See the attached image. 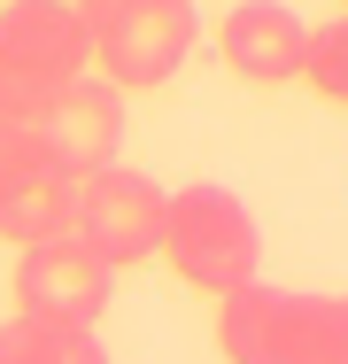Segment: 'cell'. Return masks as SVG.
<instances>
[{
  "mask_svg": "<svg viewBox=\"0 0 348 364\" xmlns=\"http://www.w3.org/2000/svg\"><path fill=\"white\" fill-rule=\"evenodd\" d=\"M0 364H109V349H101V333H85V326L8 318V326H0Z\"/></svg>",
  "mask_w": 348,
  "mask_h": 364,
  "instance_id": "obj_10",
  "label": "cell"
},
{
  "mask_svg": "<svg viewBox=\"0 0 348 364\" xmlns=\"http://www.w3.org/2000/svg\"><path fill=\"white\" fill-rule=\"evenodd\" d=\"M341 357H348V294H341Z\"/></svg>",
  "mask_w": 348,
  "mask_h": 364,
  "instance_id": "obj_14",
  "label": "cell"
},
{
  "mask_svg": "<svg viewBox=\"0 0 348 364\" xmlns=\"http://www.w3.org/2000/svg\"><path fill=\"white\" fill-rule=\"evenodd\" d=\"M302 77H310L325 101H341V109H348V16H333V23H317V31H310Z\"/></svg>",
  "mask_w": 348,
  "mask_h": 364,
  "instance_id": "obj_11",
  "label": "cell"
},
{
  "mask_svg": "<svg viewBox=\"0 0 348 364\" xmlns=\"http://www.w3.org/2000/svg\"><path fill=\"white\" fill-rule=\"evenodd\" d=\"M341 16H348V0H341Z\"/></svg>",
  "mask_w": 348,
  "mask_h": 364,
  "instance_id": "obj_15",
  "label": "cell"
},
{
  "mask_svg": "<svg viewBox=\"0 0 348 364\" xmlns=\"http://www.w3.org/2000/svg\"><path fill=\"white\" fill-rule=\"evenodd\" d=\"M85 70H93V39L77 16L23 8V0L0 8V117L8 124H39L47 101L70 93Z\"/></svg>",
  "mask_w": 348,
  "mask_h": 364,
  "instance_id": "obj_3",
  "label": "cell"
},
{
  "mask_svg": "<svg viewBox=\"0 0 348 364\" xmlns=\"http://www.w3.org/2000/svg\"><path fill=\"white\" fill-rule=\"evenodd\" d=\"M39 147H47V163L62 171V178H93V171H109L116 155H124V93L109 85V77H77L70 93L47 101V117L31 124Z\"/></svg>",
  "mask_w": 348,
  "mask_h": 364,
  "instance_id": "obj_6",
  "label": "cell"
},
{
  "mask_svg": "<svg viewBox=\"0 0 348 364\" xmlns=\"http://www.w3.org/2000/svg\"><path fill=\"white\" fill-rule=\"evenodd\" d=\"M256 364H348L341 357V294L271 287L263 333H256Z\"/></svg>",
  "mask_w": 348,
  "mask_h": 364,
  "instance_id": "obj_8",
  "label": "cell"
},
{
  "mask_svg": "<svg viewBox=\"0 0 348 364\" xmlns=\"http://www.w3.org/2000/svg\"><path fill=\"white\" fill-rule=\"evenodd\" d=\"M23 8H55V16H77V23H85V16H93L101 0H23Z\"/></svg>",
  "mask_w": 348,
  "mask_h": 364,
  "instance_id": "obj_13",
  "label": "cell"
},
{
  "mask_svg": "<svg viewBox=\"0 0 348 364\" xmlns=\"http://www.w3.org/2000/svg\"><path fill=\"white\" fill-rule=\"evenodd\" d=\"M39 171H55V163H47V147H39V132L0 117V202H8L16 186H31Z\"/></svg>",
  "mask_w": 348,
  "mask_h": 364,
  "instance_id": "obj_12",
  "label": "cell"
},
{
  "mask_svg": "<svg viewBox=\"0 0 348 364\" xmlns=\"http://www.w3.org/2000/svg\"><path fill=\"white\" fill-rule=\"evenodd\" d=\"M163 202H170V186H155L132 163H109L93 178H70V240L93 264L132 272V264H147L163 248Z\"/></svg>",
  "mask_w": 348,
  "mask_h": 364,
  "instance_id": "obj_4",
  "label": "cell"
},
{
  "mask_svg": "<svg viewBox=\"0 0 348 364\" xmlns=\"http://www.w3.org/2000/svg\"><path fill=\"white\" fill-rule=\"evenodd\" d=\"M109 294H116V272L93 264L70 232L16 256V318H47V326H85L93 333Z\"/></svg>",
  "mask_w": 348,
  "mask_h": 364,
  "instance_id": "obj_5",
  "label": "cell"
},
{
  "mask_svg": "<svg viewBox=\"0 0 348 364\" xmlns=\"http://www.w3.org/2000/svg\"><path fill=\"white\" fill-rule=\"evenodd\" d=\"M186 287L202 294H232L263 272V232L248 218V202L217 178H194V186H170L163 202V248H155Z\"/></svg>",
  "mask_w": 348,
  "mask_h": 364,
  "instance_id": "obj_1",
  "label": "cell"
},
{
  "mask_svg": "<svg viewBox=\"0 0 348 364\" xmlns=\"http://www.w3.org/2000/svg\"><path fill=\"white\" fill-rule=\"evenodd\" d=\"M62 232H70V178L62 171H39L31 186H16L0 202V240H16V248L62 240Z\"/></svg>",
  "mask_w": 348,
  "mask_h": 364,
  "instance_id": "obj_9",
  "label": "cell"
},
{
  "mask_svg": "<svg viewBox=\"0 0 348 364\" xmlns=\"http://www.w3.org/2000/svg\"><path fill=\"white\" fill-rule=\"evenodd\" d=\"M302 55H310V23L286 8V0H240L217 16V63L248 85H286L302 77Z\"/></svg>",
  "mask_w": 348,
  "mask_h": 364,
  "instance_id": "obj_7",
  "label": "cell"
},
{
  "mask_svg": "<svg viewBox=\"0 0 348 364\" xmlns=\"http://www.w3.org/2000/svg\"><path fill=\"white\" fill-rule=\"evenodd\" d=\"M85 39H93V77H109L116 93H155L202 47V8L194 0H101L85 16Z\"/></svg>",
  "mask_w": 348,
  "mask_h": 364,
  "instance_id": "obj_2",
  "label": "cell"
}]
</instances>
